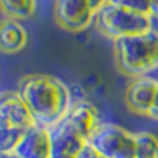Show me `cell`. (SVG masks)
Listing matches in <instances>:
<instances>
[{
  "label": "cell",
  "instance_id": "1",
  "mask_svg": "<svg viewBox=\"0 0 158 158\" xmlns=\"http://www.w3.org/2000/svg\"><path fill=\"white\" fill-rule=\"evenodd\" d=\"M18 95L33 122L44 128L57 125L71 108L68 87L49 74L24 76L18 84Z\"/></svg>",
  "mask_w": 158,
  "mask_h": 158
},
{
  "label": "cell",
  "instance_id": "2",
  "mask_svg": "<svg viewBox=\"0 0 158 158\" xmlns=\"http://www.w3.org/2000/svg\"><path fill=\"white\" fill-rule=\"evenodd\" d=\"M114 54L122 73L136 77L144 76L158 68V32L149 30L114 40Z\"/></svg>",
  "mask_w": 158,
  "mask_h": 158
},
{
  "label": "cell",
  "instance_id": "3",
  "mask_svg": "<svg viewBox=\"0 0 158 158\" xmlns=\"http://www.w3.org/2000/svg\"><path fill=\"white\" fill-rule=\"evenodd\" d=\"M95 22L100 32L112 40L152 30V18L149 15L135 13L112 3H106L97 13Z\"/></svg>",
  "mask_w": 158,
  "mask_h": 158
},
{
  "label": "cell",
  "instance_id": "4",
  "mask_svg": "<svg viewBox=\"0 0 158 158\" xmlns=\"http://www.w3.org/2000/svg\"><path fill=\"white\" fill-rule=\"evenodd\" d=\"M90 144L104 158H136L135 135L114 123H98L89 136Z\"/></svg>",
  "mask_w": 158,
  "mask_h": 158
},
{
  "label": "cell",
  "instance_id": "5",
  "mask_svg": "<svg viewBox=\"0 0 158 158\" xmlns=\"http://www.w3.org/2000/svg\"><path fill=\"white\" fill-rule=\"evenodd\" d=\"M97 11L89 0H56L54 18L62 29L81 32L95 19Z\"/></svg>",
  "mask_w": 158,
  "mask_h": 158
},
{
  "label": "cell",
  "instance_id": "6",
  "mask_svg": "<svg viewBox=\"0 0 158 158\" xmlns=\"http://www.w3.org/2000/svg\"><path fill=\"white\" fill-rule=\"evenodd\" d=\"M51 131V142H52V155H67L74 156L82 150L87 144V138L68 122L65 117L62 120L49 128Z\"/></svg>",
  "mask_w": 158,
  "mask_h": 158
},
{
  "label": "cell",
  "instance_id": "7",
  "mask_svg": "<svg viewBox=\"0 0 158 158\" xmlns=\"http://www.w3.org/2000/svg\"><path fill=\"white\" fill-rule=\"evenodd\" d=\"M13 153L18 158H51L52 142L49 128L40 125L30 127L22 135Z\"/></svg>",
  "mask_w": 158,
  "mask_h": 158
},
{
  "label": "cell",
  "instance_id": "8",
  "mask_svg": "<svg viewBox=\"0 0 158 158\" xmlns=\"http://www.w3.org/2000/svg\"><path fill=\"white\" fill-rule=\"evenodd\" d=\"M0 125H6L22 131H27L30 127L36 125L29 109L19 98L18 92L0 94Z\"/></svg>",
  "mask_w": 158,
  "mask_h": 158
},
{
  "label": "cell",
  "instance_id": "9",
  "mask_svg": "<svg viewBox=\"0 0 158 158\" xmlns=\"http://www.w3.org/2000/svg\"><path fill=\"white\" fill-rule=\"evenodd\" d=\"M156 90H158V81L146 76L136 77L127 89L125 94L127 106L136 114L147 115L153 103V98L156 95Z\"/></svg>",
  "mask_w": 158,
  "mask_h": 158
},
{
  "label": "cell",
  "instance_id": "10",
  "mask_svg": "<svg viewBox=\"0 0 158 158\" xmlns=\"http://www.w3.org/2000/svg\"><path fill=\"white\" fill-rule=\"evenodd\" d=\"M65 117L68 118V122L79 133L87 138V141H89V136L92 135V131L100 123L98 122V111L89 101H77V103L71 104L68 114Z\"/></svg>",
  "mask_w": 158,
  "mask_h": 158
},
{
  "label": "cell",
  "instance_id": "11",
  "mask_svg": "<svg viewBox=\"0 0 158 158\" xmlns=\"http://www.w3.org/2000/svg\"><path fill=\"white\" fill-rule=\"evenodd\" d=\"M27 44V32L16 19L0 22V51L15 54Z\"/></svg>",
  "mask_w": 158,
  "mask_h": 158
},
{
  "label": "cell",
  "instance_id": "12",
  "mask_svg": "<svg viewBox=\"0 0 158 158\" xmlns=\"http://www.w3.org/2000/svg\"><path fill=\"white\" fill-rule=\"evenodd\" d=\"M36 0H0V8L10 19H27L35 13Z\"/></svg>",
  "mask_w": 158,
  "mask_h": 158
},
{
  "label": "cell",
  "instance_id": "13",
  "mask_svg": "<svg viewBox=\"0 0 158 158\" xmlns=\"http://www.w3.org/2000/svg\"><path fill=\"white\" fill-rule=\"evenodd\" d=\"M136 158H158V138L149 131L135 135Z\"/></svg>",
  "mask_w": 158,
  "mask_h": 158
},
{
  "label": "cell",
  "instance_id": "14",
  "mask_svg": "<svg viewBox=\"0 0 158 158\" xmlns=\"http://www.w3.org/2000/svg\"><path fill=\"white\" fill-rule=\"evenodd\" d=\"M108 3H112L115 6H120L135 13H141V15H149L150 0H108Z\"/></svg>",
  "mask_w": 158,
  "mask_h": 158
},
{
  "label": "cell",
  "instance_id": "15",
  "mask_svg": "<svg viewBox=\"0 0 158 158\" xmlns=\"http://www.w3.org/2000/svg\"><path fill=\"white\" fill-rule=\"evenodd\" d=\"M76 158H104V156L100 152H97L90 144H85V146L82 147V150L76 155Z\"/></svg>",
  "mask_w": 158,
  "mask_h": 158
},
{
  "label": "cell",
  "instance_id": "16",
  "mask_svg": "<svg viewBox=\"0 0 158 158\" xmlns=\"http://www.w3.org/2000/svg\"><path fill=\"white\" fill-rule=\"evenodd\" d=\"M147 115L158 122V90H156V95H155V98H153V103H152V106H150Z\"/></svg>",
  "mask_w": 158,
  "mask_h": 158
},
{
  "label": "cell",
  "instance_id": "17",
  "mask_svg": "<svg viewBox=\"0 0 158 158\" xmlns=\"http://www.w3.org/2000/svg\"><path fill=\"white\" fill-rule=\"evenodd\" d=\"M149 16L158 19V0H150V6H149Z\"/></svg>",
  "mask_w": 158,
  "mask_h": 158
},
{
  "label": "cell",
  "instance_id": "18",
  "mask_svg": "<svg viewBox=\"0 0 158 158\" xmlns=\"http://www.w3.org/2000/svg\"><path fill=\"white\" fill-rule=\"evenodd\" d=\"M0 158H18L15 153H5V152H0Z\"/></svg>",
  "mask_w": 158,
  "mask_h": 158
},
{
  "label": "cell",
  "instance_id": "19",
  "mask_svg": "<svg viewBox=\"0 0 158 158\" xmlns=\"http://www.w3.org/2000/svg\"><path fill=\"white\" fill-rule=\"evenodd\" d=\"M51 158H74V156H67V155H52Z\"/></svg>",
  "mask_w": 158,
  "mask_h": 158
}]
</instances>
